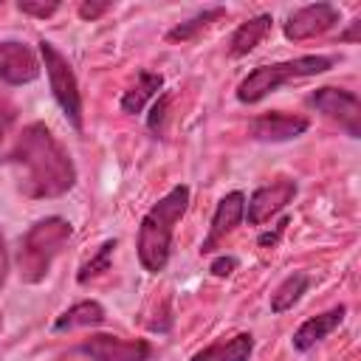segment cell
Segmentation results:
<instances>
[{
	"instance_id": "25",
	"label": "cell",
	"mask_w": 361,
	"mask_h": 361,
	"mask_svg": "<svg viewBox=\"0 0 361 361\" xmlns=\"http://www.w3.org/2000/svg\"><path fill=\"white\" fill-rule=\"evenodd\" d=\"M234 268H237V259L234 257H220V259L212 262V274L214 276H228Z\"/></svg>"
},
{
	"instance_id": "1",
	"label": "cell",
	"mask_w": 361,
	"mask_h": 361,
	"mask_svg": "<svg viewBox=\"0 0 361 361\" xmlns=\"http://www.w3.org/2000/svg\"><path fill=\"white\" fill-rule=\"evenodd\" d=\"M6 164L14 169L20 192L28 197H59L76 180L71 155L45 124H28L6 152Z\"/></svg>"
},
{
	"instance_id": "10",
	"label": "cell",
	"mask_w": 361,
	"mask_h": 361,
	"mask_svg": "<svg viewBox=\"0 0 361 361\" xmlns=\"http://www.w3.org/2000/svg\"><path fill=\"white\" fill-rule=\"evenodd\" d=\"M39 76V62L34 51L20 39L0 42V82L3 85H28Z\"/></svg>"
},
{
	"instance_id": "17",
	"label": "cell",
	"mask_w": 361,
	"mask_h": 361,
	"mask_svg": "<svg viewBox=\"0 0 361 361\" xmlns=\"http://www.w3.org/2000/svg\"><path fill=\"white\" fill-rule=\"evenodd\" d=\"M104 322V307L99 302H76L73 307H68L56 322L54 330H73V327H93Z\"/></svg>"
},
{
	"instance_id": "12",
	"label": "cell",
	"mask_w": 361,
	"mask_h": 361,
	"mask_svg": "<svg viewBox=\"0 0 361 361\" xmlns=\"http://www.w3.org/2000/svg\"><path fill=\"white\" fill-rule=\"evenodd\" d=\"M243 217H245V195H243V192H228V195L217 203V209H214V217H212V226H209V234H206L200 251H203V254L214 251L217 243L226 240V237L240 226Z\"/></svg>"
},
{
	"instance_id": "15",
	"label": "cell",
	"mask_w": 361,
	"mask_h": 361,
	"mask_svg": "<svg viewBox=\"0 0 361 361\" xmlns=\"http://www.w3.org/2000/svg\"><path fill=\"white\" fill-rule=\"evenodd\" d=\"M271 23H274L271 14H257V17L245 20V23H240L237 31L231 34V42H228L231 56H245V54H251V51L265 39V34L271 31Z\"/></svg>"
},
{
	"instance_id": "8",
	"label": "cell",
	"mask_w": 361,
	"mask_h": 361,
	"mask_svg": "<svg viewBox=\"0 0 361 361\" xmlns=\"http://www.w3.org/2000/svg\"><path fill=\"white\" fill-rule=\"evenodd\" d=\"M293 197H296V180L290 178H279L268 186H259L245 203V220L251 226H262L276 212H282Z\"/></svg>"
},
{
	"instance_id": "11",
	"label": "cell",
	"mask_w": 361,
	"mask_h": 361,
	"mask_svg": "<svg viewBox=\"0 0 361 361\" xmlns=\"http://www.w3.org/2000/svg\"><path fill=\"white\" fill-rule=\"evenodd\" d=\"M305 130H307V118L282 113V110L262 113L248 124V135L257 141H290V138H299Z\"/></svg>"
},
{
	"instance_id": "2",
	"label": "cell",
	"mask_w": 361,
	"mask_h": 361,
	"mask_svg": "<svg viewBox=\"0 0 361 361\" xmlns=\"http://www.w3.org/2000/svg\"><path fill=\"white\" fill-rule=\"evenodd\" d=\"M186 206H189V186L178 183L144 214L138 226V259L149 274H158L166 268L172 231H175V223L186 214Z\"/></svg>"
},
{
	"instance_id": "14",
	"label": "cell",
	"mask_w": 361,
	"mask_h": 361,
	"mask_svg": "<svg viewBox=\"0 0 361 361\" xmlns=\"http://www.w3.org/2000/svg\"><path fill=\"white\" fill-rule=\"evenodd\" d=\"M251 350H254L251 333H237L231 338H220V341L203 347L200 353L192 355V361H248Z\"/></svg>"
},
{
	"instance_id": "19",
	"label": "cell",
	"mask_w": 361,
	"mask_h": 361,
	"mask_svg": "<svg viewBox=\"0 0 361 361\" xmlns=\"http://www.w3.org/2000/svg\"><path fill=\"white\" fill-rule=\"evenodd\" d=\"M307 285H310V276H307L305 271L290 274V276L271 293V310H274V313H285V310H290V307L302 299V293L307 290Z\"/></svg>"
},
{
	"instance_id": "4",
	"label": "cell",
	"mask_w": 361,
	"mask_h": 361,
	"mask_svg": "<svg viewBox=\"0 0 361 361\" xmlns=\"http://www.w3.org/2000/svg\"><path fill=\"white\" fill-rule=\"evenodd\" d=\"M333 56H322V54H307L299 59H288V62H274V65H259L254 68L237 87V99L245 104H254L259 99H265L268 93H274L276 87L293 82V79H305V76H316L333 68Z\"/></svg>"
},
{
	"instance_id": "9",
	"label": "cell",
	"mask_w": 361,
	"mask_h": 361,
	"mask_svg": "<svg viewBox=\"0 0 361 361\" xmlns=\"http://www.w3.org/2000/svg\"><path fill=\"white\" fill-rule=\"evenodd\" d=\"M336 23H338V8L336 6H330V3L302 6L288 17L285 37L293 39V42H302V39H310V37H319V34L330 31Z\"/></svg>"
},
{
	"instance_id": "13",
	"label": "cell",
	"mask_w": 361,
	"mask_h": 361,
	"mask_svg": "<svg viewBox=\"0 0 361 361\" xmlns=\"http://www.w3.org/2000/svg\"><path fill=\"white\" fill-rule=\"evenodd\" d=\"M344 313H347V307L344 305H338V307H330L327 313H319V316H310L307 322H302L299 324V330L293 333V347L299 350V353H305V350H310V347H316L322 338H327L341 322H344Z\"/></svg>"
},
{
	"instance_id": "28",
	"label": "cell",
	"mask_w": 361,
	"mask_h": 361,
	"mask_svg": "<svg viewBox=\"0 0 361 361\" xmlns=\"http://www.w3.org/2000/svg\"><path fill=\"white\" fill-rule=\"evenodd\" d=\"M358 25H361V20H353V28L344 31L341 39H344V42H355V39H358Z\"/></svg>"
},
{
	"instance_id": "20",
	"label": "cell",
	"mask_w": 361,
	"mask_h": 361,
	"mask_svg": "<svg viewBox=\"0 0 361 361\" xmlns=\"http://www.w3.org/2000/svg\"><path fill=\"white\" fill-rule=\"evenodd\" d=\"M113 251H116V240H104L102 245H99V251H96V257H90L82 268H79V274H76V279L85 285L87 279H93V276H99V274H104L107 268H110V257H113Z\"/></svg>"
},
{
	"instance_id": "23",
	"label": "cell",
	"mask_w": 361,
	"mask_h": 361,
	"mask_svg": "<svg viewBox=\"0 0 361 361\" xmlns=\"http://www.w3.org/2000/svg\"><path fill=\"white\" fill-rule=\"evenodd\" d=\"M104 11H110V3H82V6H79V17H82V20H96V17H102Z\"/></svg>"
},
{
	"instance_id": "16",
	"label": "cell",
	"mask_w": 361,
	"mask_h": 361,
	"mask_svg": "<svg viewBox=\"0 0 361 361\" xmlns=\"http://www.w3.org/2000/svg\"><path fill=\"white\" fill-rule=\"evenodd\" d=\"M161 87H164V76H161V73L141 71L138 79H135V85L121 96V110H124V113H141L144 104H147L152 96H158Z\"/></svg>"
},
{
	"instance_id": "24",
	"label": "cell",
	"mask_w": 361,
	"mask_h": 361,
	"mask_svg": "<svg viewBox=\"0 0 361 361\" xmlns=\"http://www.w3.org/2000/svg\"><path fill=\"white\" fill-rule=\"evenodd\" d=\"M166 104H169V96H161L155 104H152V113H149V127L152 130H161V121L166 116Z\"/></svg>"
},
{
	"instance_id": "21",
	"label": "cell",
	"mask_w": 361,
	"mask_h": 361,
	"mask_svg": "<svg viewBox=\"0 0 361 361\" xmlns=\"http://www.w3.org/2000/svg\"><path fill=\"white\" fill-rule=\"evenodd\" d=\"M14 118H17V107H14V102H11L8 96L0 93V141H3V135L8 133V127L14 124Z\"/></svg>"
},
{
	"instance_id": "27",
	"label": "cell",
	"mask_w": 361,
	"mask_h": 361,
	"mask_svg": "<svg viewBox=\"0 0 361 361\" xmlns=\"http://www.w3.org/2000/svg\"><path fill=\"white\" fill-rule=\"evenodd\" d=\"M6 271H8V257H6V245H3V234H0V285L6 279Z\"/></svg>"
},
{
	"instance_id": "26",
	"label": "cell",
	"mask_w": 361,
	"mask_h": 361,
	"mask_svg": "<svg viewBox=\"0 0 361 361\" xmlns=\"http://www.w3.org/2000/svg\"><path fill=\"white\" fill-rule=\"evenodd\" d=\"M285 226H288V217H282V220L276 223V228H274V234H265V237H259V243H262V245H274V243L279 240V234L285 231Z\"/></svg>"
},
{
	"instance_id": "6",
	"label": "cell",
	"mask_w": 361,
	"mask_h": 361,
	"mask_svg": "<svg viewBox=\"0 0 361 361\" xmlns=\"http://www.w3.org/2000/svg\"><path fill=\"white\" fill-rule=\"evenodd\" d=\"M310 104L324 113L327 118L338 121V127L347 130V135H361V102L353 90L344 87H316L310 96Z\"/></svg>"
},
{
	"instance_id": "3",
	"label": "cell",
	"mask_w": 361,
	"mask_h": 361,
	"mask_svg": "<svg viewBox=\"0 0 361 361\" xmlns=\"http://www.w3.org/2000/svg\"><path fill=\"white\" fill-rule=\"evenodd\" d=\"M71 240V223L62 217H45L39 223H34L25 237L20 240V254H17V265H20V276L23 282H39L48 276L51 262L56 259V254L62 251V245Z\"/></svg>"
},
{
	"instance_id": "7",
	"label": "cell",
	"mask_w": 361,
	"mask_h": 361,
	"mask_svg": "<svg viewBox=\"0 0 361 361\" xmlns=\"http://www.w3.org/2000/svg\"><path fill=\"white\" fill-rule=\"evenodd\" d=\"M79 353L93 361H147L152 355V347L141 338H118L107 333H96L79 344Z\"/></svg>"
},
{
	"instance_id": "5",
	"label": "cell",
	"mask_w": 361,
	"mask_h": 361,
	"mask_svg": "<svg viewBox=\"0 0 361 361\" xmlns=\"http://www.w3.org/2000/svg\"><path fill=\"white\" fill-rule=\"evenodd\" d=\"M39 56H42V65H45V73H48V85H51V93H54L56 104L62 107L65 118L76 130H82V93H79V82H76V73H73L71 62L48 39L39 42Z\"/></svg>"
},
{
	"instance_id": "18",
	"label": "cell",
	"mask_w": 361,
	"mask_h": 361,
	"mask_svg": "<svg viewBox=\"0 0 361 361\" xmlns=\"http://www.w3.org/2000/svg\"><path fill=\"white\" fill-rule=\"evenodd\" d=\"M223 14H226V8H223V6H212V8H203V11H197L195 17H189V20L178 23L175 28H169L166 39H169V42H186V39H195L200 31H206L212 23H217Z\"/></svg>"
},
{
	"instance_id": "22",
	"label": "cell",
	"mask_w": 361,
	"mask_h": 361,
	"mask_svg": "<svg viewBox=\"0 0 361 361\" xmlns=\"http://www.w3.org/2000/svg\"><path fill=\"white\" fill-rule=\"evenodd\" d=\"M17 8L23 14H31V17H51L59 8V3H31V0H23V3H17Z\"/></svg>"
}]
</instances>
